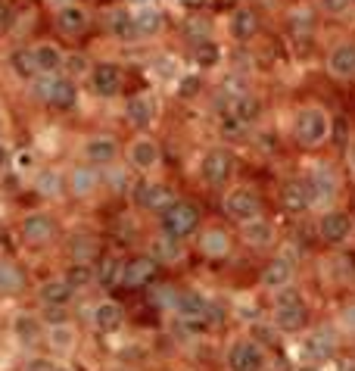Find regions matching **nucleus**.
I'll return each mask as SVG.
<instances>
[{
	"label": "nucleus",
	"instance_id": "1",
	"mask_svg": "<svg viewBox=\"0 0 355 371\" xmlns=\"http://www.w3.org/2000/svg\"><path fill=\"white\" fill-rule=\"evenodd\" d=\"M159 215H162V231L165 234H172V237H178V240L191 237L193 231L200 228V209L193 206V203H187V200H175L165 213H159Z\"/></svg>",
	"mask_w": 355,
	"mask_h": 371
},
{
	"label": "nucleus",
	"instance_id": "2",
	"mask_svg": "<svg viewBox=\"0 0 355 371\" xmlns=\"http://www.w3.org/2000/svg\"><path fill=\"white\" fill-rule=\"evenodd\" d=\"M328 131H330V122H328V115H324V109L306 106V109L296 113L293 134H296V141H299L302 147H318V144L328 137Z\"/></svg>",
	"mask_w": 355,
	"mask_h": 371
},
{
	"label": "nucleus",
	"instance_id": "3",
	"mask_svg": "<svg viewBox=\"0 0 355 371\" xmlns=\"http://www.w3.org/2000/svg\"><path fill=\"white\" fill-rule=\"evenodd\" d=\"M224 213L228 218H234V222H252V218L262 215V200H259V194L246 191V187H234L228 196H224Z\"/></svg>",
	"mask_w": 355,
	"mask_h": 371
},
{
	"label": "nucleus",
	"instance_id": "4",
	"mask_svg": "<svg viewBox=\"0 0 355 371\" xmlns=\"http://www.w3.org/2000/svg\"><path fill=\"white\" fill-rule=\"evenodd\" d=\"M333 353H337V334H333L330 325H321L318 331H311V337H306V344H302V359L309 365H321Z\"/></svg>",
	"mask_w": 355,
	"mask_h": 371
},
{
	"label": "nucleus",
	"instance_id": "5",
	"mask_svg": "<svg viewBox=\"0 0 355 371\" xmlns=\"http://www.w3.org/2000/svg\"><path fill=\"white\" fill-rule=\"evenodd\" d=\"M228 368L231 371H262L265 368V349L256 340H237L228 349Z\"/></svg>",
	"mask_w": 355,
	"mask_h": 371
},
{
	"label": "nucleus",
	"instance_id": "6",
	"mask_svg": "<svg viewBox=\"0 0 355 371\" xmlns=\"http://www.w3.org/2000/svg\"><path fill=\"white\" fill-rule=\"evenodd\" d=\"M231 172H234V156H231V150H221V147L209 150L200 163V175L206 184H224L231 178Z\"/></svg>",
	"mask_w": 355,
	"mask_h": 371
},
{
	"label": "nucleus",
	"instance_id": "7",
	"mask_svg": "<svg viewBox=\"0 0 355 371\" xmlns=\"http://www.w3.org/2000/svg\"><path fill=\"white\" fill-rule=\"evenodd\" d=\"M131 196L137 206L150 209V213H165L175 203V194H172L169 184H134Z\"/></svg>",
	"mask_w": 355,
	"mask_h": 371
},
{
	"label": "nucleus",
	"instance_id": "8",
	"mask_svg": "<svg viewBox=\"0 0 355 371\" xmlns=\"http://www.w3.org/2000/svg\"><path fill=\"white\" fill-rule=\"evenodd\" d=\"M274 325L278 331L284 334H296L309 325V306L302 300H293V303H278L274 306Z\"/></svg>",
	"mask_w": 355,
	"mask_h": 371
},
{
	"label": "nucleus",
	"instance_id": "9",
	"mask_svg": "<svg viewBox=\"0 0 355 371\" xmlns=\"http://www.w3.org/2000/svg\"><path fill=\"white\" fill-rule=\"evenodd\" d=\"M306 181V191H309V203L315 206V203H328L333 194H337V175H333L328 165H318V169H311Z\"/></svg>",
	"mask_w": 355,
	"mask_h": 371
},
{
	"label": "nucleus",
	"instance_id": "10",
	"mask_svg": "<svg viewBox=\"0 0 355 371\" xmlns=\"http://www.w3.org/2000/svg\"><path fill=\"white\" fill-rule=\"evenodd\" d=\"M349 231H352V218L340 213V209H328L321 215V222H318V234H321L324 244H343L349 237Z\"/></svg>",
	"mask_w": 355,
	"mask_h": 371
},
{
	"label": "nucleus",
	"instance_id": "11",
	"mask_svg": "<svg viewBox=\"0 0 355 371\" xmlns=\"http://www.w3.org/2000/svg\"><path fill=\"white\" fill-rule=\"evenodd\" d=\"M22 237H25V244H32V246H44V244H50V240L56 237L53 218L44 215V213L25 215V218H22Z\"/></svg>",
	"mask_w": 355,
	"mask_h": 371
},
{
	"label": "nucleus",
	"instance_id": "12",
	"mask_svg": "<svg viewBox=\"0 0 355 371\" xmlns=\"http://www.w3.org/2000/svg\"><path fill=\"white\" fill-rule=\"evenodd\" d=\"M156 278H159V262L153 256H137L125 262V278H122L125 287H147Z\"/></svg>",
	"mask_w": 355,
	"mask_h": 371
},
{
	"label": "nucleus",
	"instance_id": "13",
	"mask_svg": "<svg viewBox=\"0 0 355 371\" xmlns=\"http://www.w3.org/2000/svg\"><path fill=\"white\" fill-rule=\"evenodd\" d=\"M91 84L100 97H115L122 87V69L115 63H97L91 72Z\"/></svg>",
	"mask_w": 355,
	"mask_h": 371
},
{
	"label": "nucleus",
	"instance_id": "14",
	"mask_svg": "<svg viewBox=\"0 0 355 371\" xmlns=\"http://www.w3.org/2000/svg\"><path fill=\"white\" fill-rule=\"evenodd\" d=\"M280 203H284V209L290 215H302L306 209L311 206L309 203V191H306V181L302 178H290L284 181V187H280Z\"/></svg>",
	"mask_w": 355,
	"mask_h": 371
},
{
	"label": "nucleus",
	"instance_id": "15",
	"mask_svg": "<svg viewBox=\"0 0 355 371\" xmlns=\"http://www.w3.org/2000/svg\"><path fill=\"white\" fill-rule=\"evenodd\" d=\"M240 237L250 246H256V250H265V246L274 244V225L268 222V218L259 215V218H252V222L240 225Z\"/></svg>",
	"mask_w": 355,
	"mask_h": 371
},
{
	"label": "nucleus",
	"instance_id": "16",
	"mask_svg": "<svg viewBox=\"0 0 355 371\" xmlns=\"http://www.w3.org/2000/svg\"><path fill=\"white\" fill-rule=\"evenodd\" d=\"M147 256H153L156 262H162V265H172V262H178L181 256H184V244H181L178 237L172 234H156L153 240H150V253Z\"/></svg>",
	"mask_w": 355,
	"mask_h": 371
},
{
	"label": "nucleus",
	"instance_id": "17",
	"mask_svg": "<svg viewBox=\"0 0 355 371\" xmlns=\"http://www.w3.org/2000/svg\"><path fill=\"white\" fill-rule=\"evenodd\" d=\"M290 281H293V262L287 256L271 259L262 268V287H268V290H280V287H287Z\"/></svg>",
	"mask_w": 355,
	"mask_h": 371
},
{
	"label": "nucleus",
	"instance_id": "18",
	"mask_svg": "<svg viewBox=\"0 0 355 371\" xmlns=\"http://www.w3.org/2000/svg\"><path fill=\"white\" fill-rule=\"evenodd\" d=\"M115 153H119V144H115V137H110V134L91 137L88 147H84V156H88L91 165H110L115 159Z\"/></svg>",
	"mask_w": 355,
	"mask_h": 371
},
{
	"label": "nucleus",
	"instance_id": "19",
	"mask_svg": "<svg viewBox=\"0 0 355 371\" xmlns=\"http://www.w3.org/2000/svg\"><path fill=\"white\" fill-rule=\"evenodd\" d=\"M328 69L337 78H352L355 75V44H337L328 56Z\"/></svg>",
	"mask_w": 355,
	"mask_h": 371
},
{
	"label": "nucleus",
	"instance_id": "20",
	"mask_svg": "<svg viewBox=\"0 0 355 371\" xmlns=\"http://www.w3.org/2000/svg\"><path fill=\"white\" fill-rule=\"evenodd\" d=\"M259 34V16L252 10H237L234 16H231V38L237 44H250L252 38Z\"/></svg>",
	"mask_w": 355,
	"mask_h": 371
},
{
	"label": "nucleus",
	"instance_id": "21",
	"mask_svg": "<svg viewBox=\"0 0 355 371\" xmlns=\"http://www.w3.org/2000/svg\"><path fill=\"white\" fill-rule=\"evenodd\" d=\"M128 159H131V169L147 172L159 163V147L153 141H147V137H137V141L131 144V150H128Z\"/></svg>",
	"mask_w": 355,
	"mask_h": 371
},
{
	"label": "nucleus",
	"instance_id": "22",
	"mask_svg": "<svg viewBox=\"0 0 355 371\" xmlns=\"http://www.w3.org/2000/svg\"><path fill=\"white\" fill-rule=\"evenodd\" d=\"M56 28L66 34H78L88 28V10H82V6L75 4H63L60 13H56Z\"/></svg>",
	"mask_w": 355,
	"mask_h": 371
},
{
	"label": "nucleus",
	"instance_id": "23",
	"mask_svg": "<svg viewBox=\"0 0 355 371\" xmlns=\"http://www.w3.org/2000/svg\"><path fill=\"white\" fill-rule=\"evenodd\" d=\"M66 246H69L72 262H84V265H91V262L100 256V244H97V237L93 234H72Z\"/></svg>",
	"mask_w": 355,
	"mask_h": 371
},
{
	"label": "nucleus",
	"instance_id": "24",
	"mask_svg": "<svg viewBox=\"0 0 355 371\" xmlns=\"http://www.w3.org/2000/svg\"><path fill=\"white\" fill-rule=\"evenodd\" d=\"M200 250H202V256H209V259H224L231 250V237L224 234L221 228H209L200 234Z\"/></svg>",
	"mask_w": 355,
	"mask_h": 371
},
{
	"label": "nucleus",
	"instance_id": "25",
	"mask_svg": "<svg viewBox=\"0 0 355 371\" xmlns=\"http://www.w3.org/2000/svg\"><path fill=\"white\" fill-rule=\"evenodd\" d=\"M134 25H137V34H141V38H153V34L162 32V25H165V13H162V10H156V6H137Z\"/></svg>",
	"mask_w": 355,
	"mask_h": 371
},
{
	"label": "nucleus",
	"instance_id": "26",
	"mask_svg": "<svg viewBox=\"0 0 355 371\" xmlns=\"http://www.w3.org/2000/svg\"><path fill=\"white\" fill-rule=\"evenodd\" d=\"M38 296H41V303L44 306H69L72 296H75V290L66 284V278H53V281L41 284Z\"/></svg>",
	"mask_w": 355,
	"mask_h": 371
},
{
	"label": "nucleus",
	"instance_id": "27",
	"mask_svg": "<svg viewBox=\"0 0 355 371\" xmlns=\"http://www.w3.org/2000/svg\"><path fill=\"white\" fill-rule=\"evenodd\" d=\"M209 303L202 294H193V290H187V294H178V303H175V312L181 318H206L209 312ZM209 325V322H206Z\"/></svg>",
	"mask_w": 355,
	"mask_h": 371
},
{
	"label": "nucleus",
	"instance_id": "28",
	"mask_svg": "<svg viewBox=\"0 0 355 371\" xmlns=\"http://www.w3.org/2000/svg\"><path fill=\"white\" fill-rule=\"evenodd\" d=\"M287 32L290 38H311V32H315V13L309 10V6H296L293 13L287 16Z\"/></svg>",
	"mask_w": 355,
	"mask_h": 371
},
{
	"label": "nucleus",
	"instance_id": "29",
	"mask_svg": "<svg viewBox=\"0 0 355 371\" xmlns=\"http://www.w3.org/2000/svg\"><path fill=\"white\" fill-rule=\"evenodd\" d=\"M47 103L53 106V109H63V113H66V109H72V106L78 103V87H75V82H72V78H56Z\"/></svg>",
	"mask_w": 355,
	"mask_h": 371
},
{
	"label": "nucleus",
	"instance_id": "30",
	"mask_svg": "<svg viewBox=\"0 0 355 371\" xmlns=\"http://www.w3.org/2000/svg\"><path fill=\"white\" fill-rule=\"evenodd\" d=\"M93 322H97L100 331L112 334L122 327V322H125V309H122L119 303H100L97 309H93Z\"/></svg>",
	"mask_w": 355,
	"mask_h": 371
},
{
	"label": "nucleus",
	"instance_id": "31",
	"mask_svg": "<svg viewBox=\"0 0 355 371\" xmlns=\"http://www.w3.org/2000/svg\"><path fill=\"white\" fill-rule=\"evenodd\" d=\"M110 34L112 38H119V41H125V44L141 38V34H137V25H134V16L131 13H125V10H112L110 13Z\"/></svg>",
	"mask_w": 355,
	"mask_h": 371
},
{
	"label": "nucleus",
	"instance_id": "32",
	"mask_svg": "<svg viewBox=\"0 0 355 371\" xmlns=\"http://www.w3.org/2000/svg\"><path fill=\"white\" fill-rule=\"evenodd\" d=\"M122 278H125V259H119V256H106L103 262H100V268H97V284L100 287H119Z\"/></svg>",
	"mask_w": 355,
	"mask_h": 371
},
{
	"label": "nucleus",
	"instance_id": "33",
	"mask_svg": "<svg viewBox=\"0 0 355 371\" xmlns=\"http://www.w3.org/2000/svg\"><path fill=\"white\" fill-rule=\"evenodd\" d=\"M34 63H38L41 75H56V72L63 69L60 47H53V44H38V47H34Z\"/></svg>",
	"mask_w": 355,
	"mask_h": 371
},
{
	"label": "nucleus",
	"instance_id": "34",
	"mask_svg": "<svg viewBox=\"0 0 355 371\" xmlns=\"http://www.w3.org/2000/svg\"><path fill=\"white\" fill-rule=\"evenodd\" d=\"M25 290V272L16 262L0 259V294H19Z\"/></svg>",
	"mask_w": 355,
	"mask_h": 371
},
{
	"label": "nucleus",
	"instance_id": "35",
	"mask_svg": "<svg viewBox=\"0 0 355 371\" xmlns=\"http://www.w3.org/2000/svg\"><path fill=\"white\" fill-rule=\"evenodd\" d=\"M228 113L237 115V119H240L243 125H252V122H256L259 115H262V100L252 97V94H243V97L234 100V106H231Z\"/></svg>",
	"mask_w": 355,
	"mask_h": 371
},
{
	"label": "nucleus",
	"instance_id": "36",
	"mask_svg": "<svg viewBox=\"0 0 355 371\" xmlns=\"http://www.w3.org/2000/svg\"><path fill=\"white\" fill-rule=\"evenodd\" d=\"M125 115L134 128H147L150 122H153V106H150L147 97H131L125 103Z\"/></svg>",
	"mask_w": 355,
	"mask_h": 371
},
{
	"label": "nucleus",
	"instance_id": "37",
	"mask_svg": "<svg viewBox=\"0 0 355 371\" xmlns=\"http://www.w3.org/2000/svg\"><path fill=\"white\" fill-rule=\"evenodd\" d=\"M10 69L16 72V75H22L32 82L34 75H38V63H34V50H13L10 54Z\"/></svg>",
	"mask_w": 355,
	"mask_h": 371
},
{
	"label": "nucleus",
	"instance_id": "38",
	"mask_svg": "<svg viewBox=\"0 0 355 371\" xmlns=\"http://www.w3.org/2000/svg\"><path fill=\"white\" fill-rule=\"evenodd\" d=\"M97 172L88 169V165H78L75 172H72V178H69V187H72V194L75 196H88L93 187H97Z\"/></svg>",
	"mask_w": 355,
	"mask_h": 371
},
{
	"label": "nucleus",
	"instance_id": "39",
	"mask_svg": "<svg viewBox=\"0 0 355 371\" xmlns=\"http://www.w3.org/2000/svg\"><path fill=\"white\" fill-rule=\"evenodd\" d=\"M13 331H16V337L22 340V344H34V340L41 337V322L38 315H28V312H22V315L13 322Z\"/></svg>",
	"mask_w": 355,
	"mask_h": 371
},
{
	"label": "nucleus",
	"instance_id": "40",
	"mask_svg": "<svg viewBox=\"0 0 355 371\" xmlns=\"http://www.w3.org/2000/svg\"><path fill=\"white\" fill-rule=\"evenodd\" d=\"M34 187H38L41 196H60L63 187H66V181H63V175L56 169H44L38 175V181H34Z\"/></svg>",
	"mask_w": 355,
	"mask_h": 371
},
{
	"label": "nucleus",
	"instance_id": "41",
	"mask_svg": "<svg viewBox=\"0 0 355 371\" xmlns=\"http://www.w3.org/2000/svg\"><path fill=\"white\" fill-rule=\"evenodd\" d=\"M63 278H66V284H69L72 290H82V287H88V284L97 278V272H93L91 265H84V262H72Z\"/></svg>",
	"mask_w": 355,
	"mask_h": 371
},
{
	"label": "nucleus",
	"instance_id": "42",
	"mask_svg": "<svg viewBox=\"0 0 355 371\" xmlns=\"http://www.w3.org/2000/svg\"><path fill=\"white\" fill-rule=\"evenodd\" d=\"M184 38H187V44L200 47V44L212 41V25H209L206 19H187V25H184Z\"/></svg>",
	"mask_w": 355,
	"mask_h": 371
},
{
	"label": "nucleus",
	"instance_id": "43",
	"mask_svg": "<svg viewBox=\"0 0 355 371\" xmlns=\"http://www.w3.org/2000/svg\"><path fill=\"white\" fill-rule=\"evenodd\" d=\"M193 56H197L200 65H215L219 63V56H221V50H219V44L215 41H206V44H200V47H193Z\"/></svg>",
	"mask_w": 355,
	"mask_h": 371
},
{
	"label": "nucleus",
	"instance_id": "44",
	"mask_svg": "<svg viewBox=\"0 0 355 371\" xmlns=\"http://www.w3.org/2000/svg\"><path fill=\"white\" fill-rule=\"evenodd\" d=\"M72 344H75V334H72L69 325H56L53 331H50V346L53 349H69Z\"/></svg>",
	"mask_w": 355,
	"mask_h": 371
},
{
	"label": "nucleus",
	"instance_id": "45",
	"mask_svg": "<svg viewBox=\"0 0 355 371\" xmlns=\"http://www.w3.org/2000/svg\"><path fill=\"white\" fill-rule=\"evenodd\" d=\"M53 82H56V75H41V72H38V75L32 78V94H34L38 100H44V103H47V100H50V91H53Z\"/></svg>",
	"mask_w": 355,
	"mask_h": 371
},
{
	"label": "nucleus",
	"instance_id": "46",
	"mask_svg": "<svg viewBox=\"0 0 355 371\" xmlns=\"http://www.w3.org/2000/svg\"><path fill=\"white\" fill-rule=\"evenodd\" d=\"M63 69H66L69 75H84V72H88V56H84V54L63 56Z\"/></svg>",
	"mask_w": 355,
	"mask_h": 371
},
{
	"label": "nucleus",
	"instance_id": "47",
	"mask_svg": "<svg viewBox=\"0 0 355 371\" xmlns=\"http://www.w3.org/2000/svg\"><path fill=\"white\" fill-rule=\"evenodd\" d=\"M206 327H209L206 318H181V315H178V331L187 334V337H193V334H202Z\"/></svg>",
	"mask_w": 355,
	"mask_h": 371
},
{
	"label": "nucleus",
	"instance_id": "48",
	"mask_svg": "<svg viewBox=\"0 0 355 371\" xmlns=\"http://www.w3.org/2000/svg\"><path fill=\"white\" fill-rule=\"evenodd\" d=\"M221 131L228 137H240L243 131H246V125L240 119H237V115H231V113H221Z\"/></svg>",
	"mask_w": 355,
	"mask_h": 371
},
{
	"label": "nucleus",
	"instance_id": "49",
	"mask_svg": "<svg viewBox=\"0 0 355 371\" xmlns=\"http://www.w3.org/2000/svg\"><path fill=\"white\" fill-rule=\"evenodd\" d=\"M44 322L50 325H66L69 322V312H66V306H44Z\"/></svg>",
	"mask_w": 355,
	"mask_h": 371
},
{
	"label": "nucleus",
	"instance_id": "50",
	"mask_svg": "<svg viewBox=\"0 0 355 371\" xmlns=\"http://www.w3.org/2000/svg\"><path fill=\"white\" fill-rule=\"evenodd\" d=\"M349 6H352V0H321V10L330 13V16H343Z\"/></svg>",
	"mask_w": 355,
	"mask_h": 371
},
{
	"label": "nucleus",
	"instance_id": "51",
	"mask_svg": "<svg viewBox=\"0 0 355 371\" xmlns=\"http://www.w3.org/2000/svg\"><path fill=\"white\" fill-rule=\"evenodd\" d=\"M200 78L197 75H187L184 78V82H181V87H178V94H181V97H197V94H200Z\"/></svg>",
	"mask_w": 355,
	"mask_h": 371
},
{
	"label": "nucleus",
	"instance_id": "52",
	"mask_svg": "<svg viewBox=\"0 0 355 371\" xmlns=\"http://www.w3.org/2000/svg\"><path fill=\"white\" fill-rule=\"evenodd\" d=\"M25 371H60V365H56V362H50V359H28L25 362Z\"/></svg>",
	"mask_w": 355,
	"mask_h": 371
},
{
	"label": "nucleus",
	"instance_id": "53",
	"mask_svg": "<svg viewBox=\"0 0 355 371\" xmlns=\"http://www.w3.org/2000/svg\"><path fill=\"white\" fill-rule=\"evenodd\" d=\"M252 334H256V344H262V346H268V344H274V340H278L271 327H262V325H256V331H252Z\"/></svg>",
	"mask_w": 355,
	"mask_h": 371
},
{
	"label": "nucleus",
	"instance_id": "54",
	"mask_svg": "<svg viewBox=\"0 0 355 371\" xmlns=\"http://www.w3.org/2000/svg\"><path fill=\"white\" fill-rule=\"evenodd\" d=\"M10 25H13V6L0 0V32H6Z\"/></svg>",
	"mask_w": 355,
	"mask_h": 371
},
{
	"label": "nucleus",
	"instance_id": "55",
	"mask_svg": "<svg viewBox=\"0 0 355 371\" xmlns=\"http://www.w3.org/2000/svg\"><path fill=\"white\" fill-rule=\"evenodd\" d=\"M333 141H337V144H346V122H343V119H340L337 125H333Z\"/></svg>",
	"mask_w": 355,
	"mask_h": 371
},
{
	"label": "nucleus",
	"instance_id": "56",
	"mask_svg": "<svg viewBox=\"0 0 355 371\" xmlns=\"http://www.w3.org/2000/svg\"><path fill=\"white\" fill-rule=\"evenodd\" d=\"M343 322H346V327H352V331H355V303H349L343 309Z\"/></svg>",
	"mask_w": 355,
	"mask_h": 371
},
{
	"label": "nucleus",
	"instance_id": "57",
	"mask_svg": "<svg viewBox=\"0 0 355 371\" xmlns=\"http://www.w3.org/2000/svg\"><path fill=\"white\" fill-rule=\"evenodd\" d=\"M181 6H187V10H202V6H209L212 0H178Z\"/></svg>",
	"mask_w": 355,
	"mask_h": 371
},
{
	"label": "nucleus",
	"instance_id": "58",
	"mask_svg": "<svg viewBox=\"0 0 355 371\" xmlns=\"http://www.w3.org/2000/svg\"><path fill=\"white\" fill-rule=\"evenodd\" d=\"M340 371H355V359H343L340 362Z\"/></svg>",
	"mask_w": 355,
	"mask_h": 371
},
{
	"label": "nucleus",
	"instance_id": "59",
	"mask_svg": "<svg viewBox=\"0 0 355 371\" xmlns=\"http://www.w3.org/2000/svg\"><path fill=\"white\" fill-rule=\"evenodd\" d=\"M349 165H352V172H355V141L349 144Z\"/></svg>",
	"mask_w": 355,
	"mask_h": 371
},
{
	"label": "nucleus",
	"instance_id": "60",
	"mask_svg": "<svg viewBox=\"0 0 355 371\" xmlns=\"http://www.w3.org/2000/svg\"><path fill=\"white\" fill-rule=\"evenodd\" d=\"M6 159H10V153H6L4 147H0V169H4V165H6Z\"/></svg>",
	"mask_w": 355,
	"mask_h": 371
},
{
	"label": "nucleus",
	"instance_id": "61",
	"mask_svg": "<svg viewBox=\"0 0 355 371\" xmlns=\"http://www.w3.org/2000/svg\"><path fill=\"white\" fill-rule=\"evenodd\" d=\"M128 4H131V6H147L150 0H128Z\"/></svg>",
	"mask_w": 355,
	"mask_h": 371
},
{
	"label": "nucleus",
	"instance_id": "62",
	"mask_svg": "<svg viewBox=\"0 0 355 371\" xmlns=\"http://www.w3.org/2000/svg\"><path fill=\"white\" fill-rule=\"evenodd\" d=\"M53 4H60V6H63V4H69V0H53Z\"/></svg>",
	"mask_w": 355,
	"mask_h": 371
},
{
	"label": "nucleus",
	"instance_id": "63",
	"mask_svg": "<svg viewBox=\"0 0 355 371\" xmlns=\"http://www.w3.org/2000/svg\"><path fill=\"white\" fill-rule=\"evenodd\" d=\"M302 371H315V368H311V365H306V368H302Z\"/></svg>",
	"mask_w": 355,
	"mask_h": 371
}]
</instances>
